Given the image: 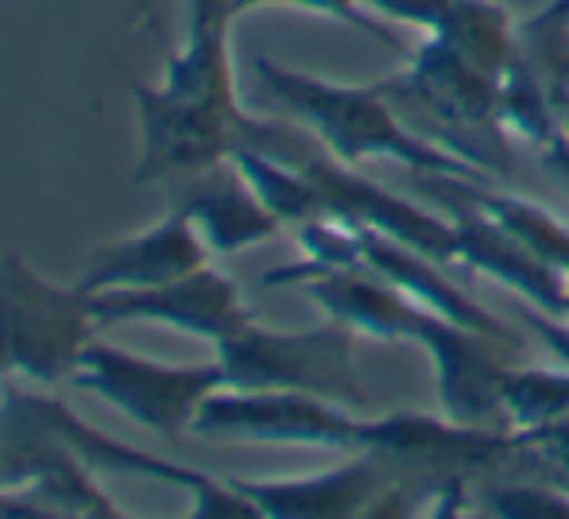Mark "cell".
Here are the masks:
<instances>
[{"mask_svg":"<svg viewBox=\"0 0 569 519\" xmlns=\"http://www.w3.org/2000/svg\"><path fill=\"white\" fill-rule=\"evenodd\" d=\"M132 113L136 187H171L237 156L252 113L237 98L229 31H187V43L167 47L163 82H132Z\"/></svg>","mask_w":569,"mask_h":519,"instance_id":"obj_1","label":"cell"},{"mask_svg":"<svg viewBox=\"0 0 569 519\" xmlns=\"http://www.w3.org/2000/svg\"><path fill=\"white\" fill-rule=\"evenodd\" d=\"M252 78L271 109H279L299 129H307L341 163L357 167L365 159H388V163H399L415 174H450V179L488 182L485 174L472 171L446 148L407 129L403 117L380 93V86H341L310 74V70L283 67L268 54L252 59Z\"/></svg>","mask_w":569,"mask_h":519,"instance_id":"obj_2","label":"cell"},{"mask_svg":"<svg viewBox=\"0 0 569 519\" xmlns=\"http://www.w3.org/2000/svg\"><path fill=\"white\" fill-rule=\"evenodd\" d=\"M376 86L407 129L446 148L488 182L516 171V140L500 124V78L457 54L442 39L427 36L419 51L407 54L399 74Z\"/></svg>","mask_w":569,"mask_h":519,"instance_id":"obj_3","label":"cell"},{"mask_svg":"<svg viewBox=\"0 0 569 519\" xmlns=\"http://www.w3.org/2000/svg\"><path fill=\"white\" fill-rule=\"evenodd\" d=\"M98 333L90 291L39 276L20 252L0 257V385H62Z\"/></svg>","mask_w":569,"mask_h":519,"instance_id":"obj_4","label":"cell"},{"mask_svg":"<svg viewBox=\"0 0 569 519\" xmlns=\"http://www.w3.org/2000/svg\"><path fill=\"white\" fill-rule=\"evenodd\" d=\"M226 388L244 391H307L365 411L368 391L352 365V330L333 318L307 330H271L260 318L218 341Z\"/></svg>","mask_w":569,"mask_h":519,"instance_id":"obj_5","label":"cell"},{"mask_svg":"<svg viewBox=\"0 0 569 519\" xmlns=\"http://www.w3.org/2000/svg\"><path fill=\"white\" fill-rule=\"evenodd\" d=\"M70 385L93 391L136 427L159 438L194 435V419L213 391L226 388L221 365H167L132 349L90 341Z\"/></svg>","mask_w":569,"mask_h":519,"instance_id":"obj_6","label":"cell"},{"mask_svg":"<svg viewBox=\"0 0 569 519\" xmlns=\"http://www.w3.org/2000/svg\"><path fill=\"white\" fill-rule=\"evenodd\" d=\"M194 435L206 442L248 446H318V450H368L376 419L307 391L221 388L202 403Z\"/></svg>","mask_w":569,"mask_h":519,"instance_id":"obj_7","label":"cell"},{"mask_svg":"<svg viewBox=\"0 0 569 519\" xmlns=\"http://www.w3.org/2000/svg\"><path fill=\"white\" fill-rule=\"evenodd\" d=\"M435 361L442 415L461 427L508 430L503 419V380L511 369L531 361V346L523 338H492V333L465 330L442 315H430L419 341ZM511 435V430H508Z\"/></svg>","mask_w":569,"mask_h":519,"instance_id":"obj_8","label":"cell"},{"mask_svg":"<svg viewBox=\"0 0 569 519\" xmlns=\"http://www.w3.org/2000/svg\"><path fill=\"white\" fill-rule=\"evenodd\" d=\"M93 315L101 330L106 326H167V330L190 333V338L226 341L240 333L256 318L244 302L240 287L221 268L202 263L198 271L159 287H136V291H101L93 295Z\"/></svg>","mask_w":569,"mask_h":519,"instance_id":"obj_9","label":"cell"},{"mask_svg":"<svg viewBox=\"0 0 569 519\" xmlns=\"http://www.w3.org/2000/svg\"><path fill=\"white\" fill-rule=\"evenodd\" d=\"M213 252L206 249L202 233L194 229L187 210L167 206V213L156 226L128 233L120 241L101 244L82 263L74 283L90 295L101 291H136V287H159L198 271L210 263Z\"/></svg>","mask_w":569,"mask_h":519,"instance_id":"obj_10","label":"cell"},{"mask_svg":"<svg viewBox=\"0 0 569 519\" xmlns=\"http://www.w3.org/2000/svg\"><path fill=\"white\" fill-rule=\"evenodd\" d=\"M240 492L271 519H345L372 516L383 492L396 485L388 461L372 450H357L338 469L307 477H237Z\"/></svg>","mask_w":569,"mask_h":519,"instance_id":"obj_11","label":"cell"},{"mask_svg":"<svg viewBox=\"0 0 569 519\" xmlns=\"http://www.w3.org/2000/svg\"><path fill=\"white\" fill-rule=\"evenodd\" d=\"M167 194H171V206L190 213V221H194V229L202 233L206 249L213 257L244 252L283 229L276 213L260 202V194L244 179L237 159H221L206 171L171 182Z\"/></svg>","mask_w":569,"mask_h":519,"instance_id":"obj_12","label":"cell"},{"mask_svg":"<svg viewBox=\"0 0 569 519\" xmlns=\"http://www.w3.org/2000/svg\"><path fill=\"white\" fill-rule=\"evenodd\" d=\"M365 268H372L376 276L396 283L399 291L411 295L415 302H422V307L435 310V315L465 326V330L492 333V338H516V330H508L492 310H485L477 299H469V295L446 276V271H453V268L407 249L403 241H391V237L376 233V229H365Z\"/></svg>","mask_w":569,"mask_h":519,"instance_id":"obj_13","label":"cell"},{"mask_svg":"<svg viewBox=\"0 0 569 519\" xmlns=\"http://www.w3.org/2000/svg\"><path fill=\"white\" fill-rule=\"evenodd\" d=\"M516 62L562 113L569 109V0H550L547 8L519 23Z\"/></svg>","mask_w":569,"mask_h":519,"instance_id":"obj_14","label":"cell"},{"mask_svg":"<svg viewBox=\"0 0 569 519\" xmlns=\"http://www.w3.org/2000/svg\"><path fill=\"white\" fill-rule=\"evenodd\" d=\"M569 415V365L566 369H539L519 365L503 380V419L511 435H535Z\"/></svg>","mask_w":569,"mask_h":519,"instance_id":"obj_15","label":"cell"},{"mask_svg":"<svg viewBox=\"0 0 569 519\" xmlns=\"http://www.w3.org/2000/svg\"><path fill=\"white\" fill-rule=\"evenodd\" d=\"M260 8H299V12L326 16V20H338L345 28L360 31L365 39H372V43H380L383 51L411 54L403 31H399L396 23L383 20V16H376L372 8H368V0H237L232 12H237V20H240V16L260 12Z\"/></svg>","mask_w":569,"mask_h":519,"instance_id":"obj_16","label":"cell"},{"mask_svg":"<svg viewBox=\"0 0 569 519\" xmlns=\"http://www.w3.org/2000/svg\"><path fill=\"white\" fill-rule=\"evenodd\" d=\"M472 512L485 516H569V492L562 485L547 481L523 485V481H496V485H472Z\"/></svg>","mask_w":569,"mask_h":519,"instance_id":"obj_17","label":"cell"},{"mask_svg":"<svg viewBox=\"0 0 569 519\" xmlns=\"http://www.w3.org/2000/svg\"><path fill=\"white\" fill-rule=\"evenodd\" d=\"M450 4L453 0H368V8H372L376 16H383V20L396 23V28H415V31H422V36H430V31L446 20Z\"/></svg>","mask_w":569,"mask_h":519,"instance_id":"obj_18","label":"cell"},{"mask_svg":"<svg viewBox=\"0 0 569 519\" xmlns=\"http://www.w3.org/2000/svg\"><path fill=\"white\" fill-rule=\"evenodd\" d=\"M237 0H187V31H229L237 23Z\"/></svg>","mask_w":569,"mask_h":519,"instance_id":"obj_19","label":"cell"},{"mask_svg":"<svg viewBox=\"0 0 569 519\" xmlns=\"http://www.w3.org/2000/svg\"><path fill=\"white\" fill-rule=\"evenodd\" d=\"M523 322L531 326L535 338H542L558 353V361L569 365V318L542 315V310H523Z\"/></svg>","mask_w":569,"mask_h":519,"instance_id":"obj_20","label":"cell"},{"mask_svg":"<svg viewBox=\"0 0 569 519\" xmlns=\"http://www.w3.org/2000/svg\"><path fill=\"white\" fill-rule=\"evenodd\" d=\"M539 159H542V167H547V171L569 190V140L566 136L558 143H550L547 151H539Z\"/></svg>","mask_w":569,"mask_h":519,"instance_id":"obj_21","label":"cell"},{"mask_svg":"<svg viewBox=\"0 0 569 519\" xmlns=\"http://www.w3.org/2000/svg\"><path fill=\"white\" fill-rule=\"evenodd\" d=\"M562 136H566V140H569V109H566V132H562Z\"/></svg>","mask_w":569,"mask_h":519,"instance_id":"obj_22","label":"cell"},{"mask_svg":"<svg viewBox=\"0 0 569 519\" xmlns=\"http://www.w3.org/2000/svg\"><path fill=\"white\" fill-rule=\"evenodd\" d=\"M503 4H516V0H503Z\"/></svg>","mask_w":569,"mask_h":519,"instance_id":"obj_23","label":"cell"}]
</instances>
